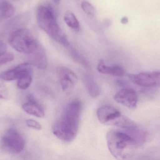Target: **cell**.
I'll return each mask as SVG.
<instances>
[{"label": "cell", "instance_id": "obj_8", "mask_svg": "<svg viewBox=\"0 0 160 160\" xmlns=\"http://www.w3.org/2000/svg\"><path fill=\"white\" fill-rule=\"evenodd\" d=\"M59 74L60 85L64 91H68L72 89L78 82L77 75L66 67L60 68Z\"/></svg>", "mask_w": 160, "mask_h": 160}, {"label": "cell", "instance_id": "obj_19", "mask_svg": "<svg viewBox=\"0 0 160 160\" xmlns=\"http://www.w3.org/2000/svg\"><path fill=\"white\" fill-rule=\"evenodd\" d=\"M82 9L87 15L90 17H94L96 14V9L91 4L87 1H83L81 3Z\"/></svg>", "mask_w": 160, "mask_h": 160}, {"label": "cell", "instance_id": "obj_22", "mask_svg": "<svg viewBox=\"0 0 160 160\" xmlns=\"http://www.w3.org/2000/svg\"><path fill=\"white\" fill-rule=\"evenodd\" d=\"M8 91L7 87L5 85H0V99L7 100L8 99Z\"/></svg>", "mask_w": 160, "mask_h": 160}, {"label": "cell", "instance_id": "obj_17", "mask_svg": "<svg viewBox=\"0 0 160 160\" xmlns=\"http://www.w3.org/2000/svg\"><path fill=\"white\" fill-rule=\"evenodd\" d=\"M33 73V71L26 72L18 79L17 85L19 88L25 90L30 86L32 80Z\"/></svg>", "mask_w": 160, "mask_h": 160}, {"label": "cell", "instance_id": "obj_13", "mask_svg": "<svg viewBox=\"0 0 160 160\" xmlns=\"http://www.w3.org/2000/svg\"><path fill=\"white\" fill-rule=\"evenodd\" d=\"M97 69L102 74H108L115 77H123L126 74V71L122 67L117 65H107L102 60H100L99 62Z\"/></svg>", "mask_w": 160, "mask_h": 160}, {"label": "cell", "instance_id": "obj_10", "mask_svg": "<svg viewBox=\"0 0 160 160\" xmlns=\"http://www.w3.org/2000/svg\"><path fill=\"white\" fill-rule=\"evenodd\" d=\"M121 113L115 107L110 105H104L98 109L97 117L101 123L109 125L110 123L121 115Z\"/></svg>", "mask_w": 160, "mask_h": 160}, {"label": "cell", "instance_id": "obj_7", "mask_svg": "<svg viewBox=\"0 0 160 160\" xmlns=\"http://www.w3.org/2000/svg\"><path fill=\"white\" fill-rule=\"evenodd\" d=\"M133 80L135 84L143 87L160 86V71L135 74Z\"/></svg>", "mask_w": 160, "mask_h": 160}, {"label": "cell", "instance_id": "obj_15", "mask_svg": "<svg viewBox=\"0 0 160 160\" xmlns=\"http://www.w3.org/2000/svg\"><path fill=\"white\" fill-rule=\"evenodd\" d=\"M109 126H116L123 129H135L137 128L132 120L122 114L110 123Z\"/></svg>", "mask_w": 160, "mask_h": 160}, {"label": "cell", "instance_id": "obj_20", "mask_svg": "<svg viewBox=\"0 0 160 160\" xmlns=\"http://www.w3.org/2000/svg\"><path fill=\"white\" fill-rule=\"evenodd\" d=\"M13 59L14 55L9 53H6L2 55H0V66L11 62Z\"/></svg>", "mask_w": 160, "mask_h": 160}, {"label": "cell", "instance_id": "obj_24", "mask_svg": "<svg viewBox=\"0 0 160 160\" xmlns=\"http://www.w3.org/2000/svg\"><path fill=\"white\" fill-rule=\"evenodd\" d=\"M121 22L122 23H124V24L128 23V18H127V17H124V18H122V19H121Z\"/></svg>", "mask_w": 160, "mask_h": 160}, {"label": "cell", "instance_id": "obj_3", "mask_svg": "<svg viewBox=\"0 0 160 160\" xmlns=\"http://www.w3.org/2000/svg\"><path fill=\"white\" fill-rule=\"evenodd\" d=\"M37 17L38 25L43 31L64 47L69 46L67 38L58 25L53 11L50 7L39 6L38 8Z\"/></svg>", "mask_w": 160, "mask_h": 160}, {"label": "cell", "instance_id": "obj_21", "mask_svg": "<svg viewBox=\"0 0 160 160\" xmlns=\"http://www.w3.org/2000/svg\"><path fill=\"white\" fill-rule=\"evenodd\" d=\"M26 125L29 127L39 131L42 129L41 125L36 120L33 119H28L26 121Z\"/></svg>", "mask_w": 160, "mask_h": 160}, {"label": "cell", "instance_id": "obj_2", "mask_svg": "<svg viewBox=\"0 0 160 160\" xmlns=\"http://www.w3.org/2000/svg\"><path fill=\"white\" fill-rule=\"evenodd\" d=\"M111 130L106 135L107 146L112 155L116 158L128 156L127 150L130 146L140 143L143 133L135 129Z\"/></svg>", "mask_w": 160, "mask_h": 160}, {"label": "cell", "instance_id": "obj_1", "mask_svg": "<svg viewBox=\"0 0 160 160\" xmlns=\"http://www.w3.org/2000/svg\"><path fill=\"white\" fill-rule=\"evenodd\" d=\"M82 111V104L80 101L75 100L70 102L53 124V134L62 142H72L78 132Z\"/></svg>", "mask_w": 160, "mask_h": 160}, {"label": "cell", "instance_id": "obj_12", "mask_svg": "<svg viewBox=\"0 0 160 160\" xmlns=\"http://www.w3.org/2000/svg\"><path fill=\"white\" fill-rule=\"evenodd\" d=\"M25 112L36 117L42 118L45 116V111L38 101L31 95L27 97V101L22 105Z\"/></svg>", "mask_w": 160, "mask_h": 160}, {"label": "cell", "instance_id": "obj_18", "mask_svg": "<svg viewBox=\"0 0 160 160\" xmlns=\"http://www.w3.org/2000/svg\"><path fill=\"white\" fill-rule=\"evenodd\" d=\"M64 20L67 24L71 29L76 31H79V22L77 17L71 11H68L66 12L64 16Z\"/></svg>", "mask_w": 160, "mask_h": 160}, {"label": "cell", "instance_id": "obj_5", "mask_svg": "<svg viewBox=\"0 0 160 160\" xmlns=\"http://www.w3.org/2000/svg\"><path fill=\"white\" fill-rule=\"evenodd\" d=\"M1 145L6 152L18 154L25 147V139L18 130L12 128L8 130L2 137Z\"/></svg>", "mask_w": 160, "mask_h": 160}, {"label": "cell", "instance_id": "obj_16", "mask_svg": "<svg viewBox=\"0 0 160 160\" xmlns=\"http://www.w3.org/2000/svg\"><path fill=\"white\" fill-rule=\"evenodd\" d=\"M14 6L8 2L0 1V20L9 18L15 13Z\"/></svg>", "mask_w": 160, "mask_h": 160}, {"label": "cell", "instance_id": "obj_25", "mask_svg": "<svg viewBox=\"0 0 160 160\" xmlns=\"http://www.w3.org/2000/svg\"><path fill=\"white\" fill-rule=\"evenodd\" d=\"M53 1L57 4H59L60 2V0H53Z\"/></svg>", "mask_w": 160, "mask_h": 160}, {"label": "cell", "instance_id": "obj_11", "mask_svg": "<svg viewBox=\"0 0 160 160\" xmlns=\"http://www.w3.org/2000/svg\"><path fill=\"white\" fill-rule=\"evenodd\" d=\"M32 65L29 63L20 64L16 67L4 71L0 74V79L5 81L18 80L22 75L29 71H33Z\"/></svg>", "mask_w": 160, "mask_h": 160}, {"label": "cell", "instance_id": "obj_9", "mask_svg": "<svg viewBox=\"0 0 160 160\" xmlns=\"http://www.w3.org/2000/svg\"><path fill=\"white\" fill-rule=\"evenodd\" d=\"M28 54L30 64L39 69H45L48 66V58L45 50L40 44L31 53Z\"/></svg>", "mask_w": 160, "mask_h": 160}, {"label": "cell", "instance_id": "obj_6", "mask_svg": "<svg viewBox=\"0 0 160 160\" xmlns=\"http://www.w3.org/2000/svg\"><path fill=\"white\" fill-rule=\"evenodd\" d=\"M115 101L128 108H136L138 103V96L135 91L131 88L121 89L115 95Z\"/></svg>", "mask_w": 160, "mask_h": 160}, {"label": "cell", "instance_id": "obj_14", "mask_svg": "<svg viewBox=\"0 0 160 160\" xmlns=\"http://www.w3.org/2000/svg\"><path fill=\"white\" fill-rule=\"evenodd\" d=\"M84 82L88 92L92 97H97L101 93V89L94 78L88 74H85L83 77Z\"/></svg>", "mask_w": 160, "mask_h": 160}, {"label": "cell", "instance_id": "obj_4", "mask_svg": "<svg viewBox=\"0 0 160 160\" xmlns=\"http://www.w3.org/2000/svg\"><path fill=\"white\" fill-rule=\"evenodd\" d=\"M9 43L17 51L27 54L32 53L39 44L31 32L25 28H20L11 33Z\"/></svg>", "mask_w": 160, "mask_h": 160}, {"label": "cell", "instance_id": "obj_23", "mask_svg": "<svg viewBox=\"0 0 160 160\" xmlns=\"http://www.w3.org/2000/svg\"><path fill=\"white\" fill-rule=\"evenodd\" d=\"M7 47L4 42L0 41V55L6 53Z\"/></svg>", "mask_w": 160, "mask_h": 160}]
</instances>
